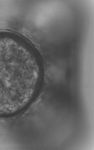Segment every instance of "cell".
<instances>
[{"instance_id": "obj_1", "label": "cell", "mask_w": 94, "mask_h": 150, "mask_svg": "<svg viewBox=\"0 0 94 150\" xmlns=\"http://www.w3.org/2000/svg\"><path fill=\"white\" fill-rule=\"evenodd\" d=\"M42 67L31 45L0 37V116L15 113L29 103L42 80Z\"/></svg>"}]
</instances>
